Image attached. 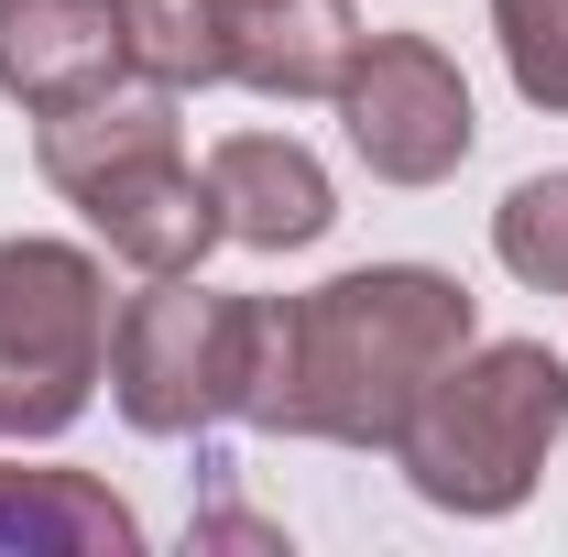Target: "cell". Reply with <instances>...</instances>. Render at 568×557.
I'll return each instance as SVG.
<instances>
[{
	"label": "cell",
	"mask_w": 568,
	"mask_h": 557,
	"mask_svg": "<svg viewBox=\"0 0 568 557\" xmlns=\"http://www.w3.org/2000/svg\"><path fill=\"white\" fill-rule=\"evenodd\" d=\"M209 198H219V230L230 241H252V252H306V241H328V164L306 153V142L284 132H230L209 153Z\"/></svg>",
	"instance_id": "ba28073f"
},
{
	"label": "cell",
	"mask_w": 568,
	"mask_h": 557,
	"mask_svg": "<svg viewBox=\"0 0 568 557\" xmlns=\"http://www.w3.org/2000/svg\"><path fill=\"white\" fill-rule=\"evenodd\" d=\"M241 383H252V295L153 274V295L110 317V405L132 437H209L241 416Z\"/></svg>",
	"instance_id": "5b68a950"
},
{
	"label": "cell",
	"mask_w": 568,
	"mask_h": 557,
	"mask_svg": "<svg viewBox=\"0 0 568 557\" xmlns=\"http://www.w3.org/2000/svg\"><path fill=\"white\" fill-rule=\"evenodd\" d=\"M568 426V361L547 340H470L394 426V470L416 503L493 525L514 514Z\"/></svg>",
	"instance_id": "3957f363"
},
{
	"label": "cell",
	"mask_w": 568,
	"mask_h": 557,
	"mask_svg": "<svg viewBox=\"0 0 568 557\" xmlns=\"http://www.w3.org/2000/svg\"><path fill=\"white\" fill-rule=\"evenodd\" d=\"M493 252H503L514 284L568 295V164H558V175H525V186L493 209Z\"/></svg>",
	"instance_id": "7c38bea8"
},
{
	"label": "cell",
	"mask_w": 568,
	"mask_h": 557,
	"mask_svg": "<svg viewBox=\"0 0 568 557\" xmlns=\"http://www.w3.org/2000/svg\"><path fill=\"white\" fill-rule=\"evenodd\" d=\"M33 164L132 274H197L209 241H230L209 175L186 164L175 88H153V77L142 88H99L77 110H44L33 121Z\"/></svg>",
	"instance_id": "7a4b0ae2"
},
{
	"label": "cell",
	"mask_w": 568,
	"mask_h": 557,
	"mask_svg": "<svg viewBox=\"0 0 568 557\" xmlns=\"http://www.w3.org/2000/svg\"><path fill=\"white\" fill-rule=\"evenodd\" d=\"M110 383V274L77 241H0V437H67Z\"/></svg>",
	"instance_id": "277c9868"
},
{
	"label": "cell",
	"mask_w": 568,
	"mask_h": 557,
	"mask_svg": "<svg viewBox=\"0 0 568 557\" xmlns=\"http://www.w3.org/2000/svg\"><path fill=\"white\" fill-rule=\"evenodd\" d=\"M219 11H230V22H241V11H252V0H219Z\"/></svg>",
	"instance_id": "5bb4252c"
},
{
	"label": "cell",
	"mask_w": 568,
	"mask_h": 557,
	"mask_svg": "<svg viewBox=\"0 0 568 557\" xmlns=\"http://www.w3.org/2000/svg\"><path fill=\"white\" fill-rule=\"evenodd\" d=\"M493 33H503L514 88L568 121V0H493Z\"/></svg>",
	"instance_id": "4fadbf2b"
},
{
	"label": "cell",
	"mask_w": 568,
	"mask_h": 557,
	"mask_svg": "<svg viewBox=\"0 0 568 557\" xmlns=\"http://www.w3.org/2000/svg\"><path fill=\"white\" fill-rule=\"evenodd\" d=\"M351 55H361L351 0H252L230 22V88H263V99H339Z\"/></svg>",
	"instance_id": "9c48e42d"
},
{
	"label": "cell",
	"mask_w": 568,
	"mask_h": 557,
	"mask_svg": "<svg viewBox=\"0 0 568 557\" xmlns=\"http://www.w3.org/2000/svg\"><path fill=\"white\" fill-rule=\"evenodd\" d=\"M470 340H481V306L437 263H361L317 295H252L241 426L317 437V448H394L405 405Z\"/></svg>",
	"instance_id": "6da1fadb"
},
{
	"label": "cell",
	"mask_w": 568,
	"mask_h": 557,
	"mask_svg": "<svg viewBox=\"0 0 568 557\" xmlns=\"http://www.w3.org/2000/svg\"><path fill=\"white\" fill-rule=\"evenodd\" d=\"M121 33H132V77L153 88H230V11L219 0H121Z\"/></svg>",
	"instance_id": "8fae6325"
},
{
	"label": "cell",
	"mask_w": 568,
	"mask_h": 557,
	"mask_svg": "<svg viewBox=\"0 0 568 557\" xmlns=\"http://www.w3.org/2000/svg\"><path fill=\"white\" fill-rule=\"evenodd\" d=\"M339 132L383 186H437L470 164L481 110H470V77L448 67L437 33H361L351 77H339Z\"/></svg>",
	"instance_id": "8992f818"
},
{
	"label": "cell",
	"mask_w": 568,
	"mask_h": 557,
	"mask_svg": "<svg viewBox=\"0 0 568 557\" xmlns=\"http://www.w3.org/2000/svg\"><path fill=\"white\" fill-rule=\"evenodd\" d=\"M121 67H132L121 0H0V99H22L33 121L121 88Z\"/></svg>",
	"instance_id": "52a82bcc"
},
{
	"label": "cell",
	"mask_w": 568,
	"mask_h": 557,
	"mask_svg": "<svg viewBox=\"0 0 568 557\" xmlns=\"http://www.w3.org/2000/svg\"><path fill=\"white\" fill-rule=\"evenodd\" d=\"M0 557H142V514L88 470L0 459Z\"/></svg>",
	"instance_id": "30bf717a"
}]
</instances>
